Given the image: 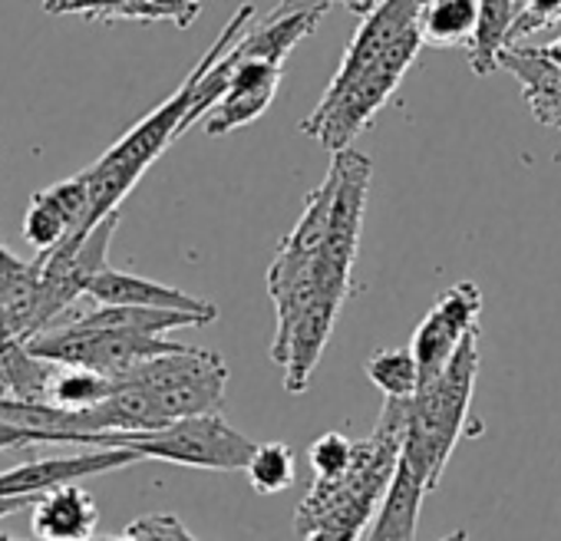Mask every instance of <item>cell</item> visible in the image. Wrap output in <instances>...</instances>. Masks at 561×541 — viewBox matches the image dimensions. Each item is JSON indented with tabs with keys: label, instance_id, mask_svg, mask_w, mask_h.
I'll return each mask as SVG.
<instances>
[{
	"label": "cell",
	"instance_id": "cell-25",
	"mask_svg": "<svg viewBox=\"0 0 561 541\" xmlns=\"http://www.w3.org/2000/svg\"><path fill=\"white\" fill-rule=\"evenodd\" d=\"M354 456V442L344 433H324L308 446V462L318 479H334L347 469Z\"/></svg>",
	"mask_w": 561,
	"mask_h": 541
},
{
	"label": "cell",
	"instance_id": "cell-28",
	"mask_svg": "<svg viewBox=\"0 0 561 541\" xmlns=\"http://www.w3.org/2000/svg\"><path fill=\"white\" fill-rule=\"evenodd\" d=\"M37 495H8V498H0V518H8L14 515L18 508H34Z\"/></svg>",
	"mask_w": 561,
	"mask_h": 541
},
{
	"label": "cell",
	"instance_id": "cell-14",
	"mask_svg": "<svg viewBox=\"0 0 561 541\" xmlns=\"http://www.w3.org/2000/svg\"><path fill=\"white\" fill-rule=\"evenodd\" d=\"M499 70H508L518 80L522 100L541 126L561 129V67L538 47L512 44L499 54Z\"/></svg>",
	"mask_w": 561,
	"mask_h": 541
},
{
	"label": "cell",
	"instance_id": "cell-12",
	"mask_svg": "<svg viewBox=\"0 0 561 541\" xmlns=\"http://www.w3.org/2000/svg\"><path fill=\"white\" fill-rule=\"evenodd\" d=\"M87 301L93 304H139V308H165V311H185L202 318L205 324L218 321V304L205 301V298H192L179 288L129 275V270H116V267H103L96 270V278L87 288Z\"/></svg>",
	"mask_w": 561,
	"mask_h": 541
},
{
	"label": "cell",
	"instance_id": "cell-30",
	"mask_svg": "<svg viewBox=\"0 0 561 541\" xmlns=\"http://www.w3.org/2000/svg\"><path fill=\"white\" fill-rule=\"evenodd\" d=\"M538 50H541L554 67H561V37H558V41H551V44H545V47H538Z\"/></svg>",
	"mask_w": 561,
	"mask_h": 541
},
{
	"label": "cell",
	"instance_id": "cell-4",
	"mask_svg": "<svg viewBox=\"0 0 561 541\" xmlns=\"http://www.w3.org/2000/svg\"><path fill=\"white\" fill-rule=\"evenodd\" d=\"M257 21V8L254 4H241L234 14H231V21L221 27V34H218V41L205 50V57L195 64V70L182 80V87L162 103V106H156L146 119H139L113 149H106L90 169H83L87 172V179H90V218H87V228L93 231L110 211H116L123 202H126V195L136 188V182L146 175V169L179 139V136H185V116H188V110H192V100H195V87H198V77L205 73V67L218 57V54H225L251 24Z\"/></svg>",
	"mask_w": 561,
	"mask_h": 541
},
{
	"label": "cell",
	"instance_id": "cell-24",
	"mask_svg": "<svg viewBox=\"0 0 561 541\" xmlns=\"http://www.w3.org/2000/svg\"><path fill=\"white\" fill-rule=\"evenodd\" d=\"M561 24V0H518V14L508 34V47L512 44H525L528 37L551 31Z\"/></svg>",
	"mask_w": 561,
	"mask_h": 541
},
{
	"label": "cell",
	"instance_id": "cell-13",
	"mask_svg": "<svg viewBox=\"0 0 561 541\" xmlns=\"http://www.w3.org/2000/svg\"><path fill=\"white\" fill-rule=\"evenodd\" d=\"M44 11L54 18L77 14L100 24L133 21V24H175L179 31H188L198 14L202 0H44Z\"/></svg>",
	"mask_w": 561,
	"mask_h": 541
},
{
	"label": "cell",
	"instance_id": "cell-2",
	"mask_svg": "<svg viewBox=\"0 0 561 541\" xmlns=\"http://www.w3.org/2000/svg\"><path fill=\"white\" fill-rule=\"evenodd\" d=\"M420 4L423 0H380L367 18H360L328 93L301 119L308 139L328 152H341L374 123L423 47L416 24Z\"/></svg>",
	"mask_w": 561,
	"mask_h": 541
},
{
	"label": "cell",
	"instance_id": "cell-26",
	"mask_svg": "<svg viewBox=\"0 0 561 541\" xmlns=\"http://www.w3.org/2000/svg\"><path fill=\"white\" fill-rule=\"evenodd\" d=\"M119 538H195V534L175 515L156 511V515H142L136 521H129Z\"/></svg>",
	"mask_w": 561,
	"mask_h": 541
},
{
	"label": "cell",
	"instance_id": "cell-8",
	"mask_svg": "<svg viewBox=\"0 0 561 541\" xmlns=\"http://www.w3.org/2000/svg\"><path fill=\"white\" fill-rule=\"evenodd\" d=\"M479 314H482V291L472 281H459L436 298V304L420 321L410 341L420 364V383L443 373V367L453 360L466 334L479 327Z\"/></svg>",
	"mask_w": 561,
	"mask_h": 541
},
{
	"label": "cell",
	"instance_id": "cell-7",
	"mask_svg": "<svg viewBox=\"0 0 561 541\" xmlns=\"http://www.w3.org/2000/svg\"><path fill=\"white\" fill-rule=\"evenodd\" d=\"M123 377L139 383L169 423L221 410L228 390V364L221 360V354L185 344L136 364Z\"/></svg>",
	"mask_w": 561,
	"mask_h": 541
},
{
	"label": "cell",
	"instance_id": "cell-19",
	"mask_svg": "<svg viewBox=\"0 0 561 541\" xmlns=\"http://www.w3.org/2000/svg\"><path fill=\"white\" fill-rule=\"evenodd\" d=\"M515 14L518 0H479V24L466 47V60L476 77H489L499 70V54L508 47Z\"/></svg>",
	"mask_w": 561,
	"mask_h": 541
},
{
	"label": "cell",
	"instance_id": "cell-27",
	"mask_svg": "<svg viewBox=\"0 0 561 541\" xmlns=\"http://www.w3.org/2000/svg\"><path fill=\"white\" fill-rule=\"evenodd\" d=\"M37 442H47V436H44V433H34V429H24V426H18V423L0 419V452L27 449V446H37Z\"/></svg>",
	"mask_w": 561,
	"mask_h": 541
},
{
	"label": "cell",
	"instance_id": "cell-16",
	"mask_svg": "<svg viewBox=\"0 0 561 541\" xmlns=\"http://www.w3.org/2000/svg\"><path fill=\"white\" fill-rule=\"evenodd\" d=\"M60 364L37 357L24 341L0 344V393L18 400H50V387Z\"/></svg>",
	"mask_w": 561,
	"mask_h": 541
},
{
	"label": "cell",
	"instance_id": "cell-3",
	"mask_svg": "<svg viewBox=\"0 0 561 541\" xmlns=\"http://www.w3.org/2000/svg\"><path fill=\"white\" fill-rule=\"evenodd\" d=\"M407 436V400L387 396L374 433L354 442L347 469L311 482L295 515V538H360L380 511Z\"/></svg>",
	"mask_w": 561,
	"mask_h": 541
},
{
	"label": "cell",
	"instance_id": "cell-11",
	"mask_svg": "<svg viewBox=\"0 0 561 541\" xmlns=\"http://www.w3.org/2000/svg\"><path fill=\"white\" fill-rule=\"evenodd\" d=\"M337 4V0H277L264 21L251 24L234 44L231 54L238 60H271L285 64L288 54L314 34L321 18Z\"/></svg>",
	"mask_w": 561,
	"mask_h": 541
},
{
	"label": "cell",
	"instance_id": "cell-21",
	"mask_svg": "<svg viewBox=\"0 0 561 541\" xmlns=\"http://www.w3.org/2000/svg\"><path fill=\"white\" fill-rule=\"evenodd\" d=\"M244 475H248V482H251V488L257 495L285 492L298 475L295 449L288 442H257L248 465H244Z\"/></svg>",
	"mask_w": 561,
	"mask_h": 541
},
{
	"label": "cell",
	"instance_id": "cell-9",
	"mask_svg": "<svg viewBox=\"0 0 561 541\" xmlns=\"http://www.w3.org/2000/svg\"><path fill=\"white\" fill-rule=\"evenodd\" d=\"M225 60L231 67V77H228L221 100L205 116L208 136H228L241 126H251L274 103V96L280 90V77H285V64L238 60L231 54V47L225 50Z\"/></svg>",
	"mask_w": 561,
	"mask_h": 541
},
{
	"label": "cell",
	"instance_id": "cell-29",
	"mask_svg": "<svg viewBox=\"0 0 561 541\" xmlns=\"http://www.w3.org/2000/svg\"><path fill=\"white\" fill-rule=\"evenodd\" d=\"M341 4H344L351 14H357V18H367V14L380 4V0H341Z\"/></svg>",
	"mask_w": 561,
	"mask_h": 541
},
{
	"label": "cell",
	"instance_id": "cell-5",
	"mask_svg": "<svg viewBox=\"0 0 561 541\" xmlns=\"http://www.w3.org/2000/svg\"><path fill=\"white\" fill-rule=\"evenodd\" d=\"M479 377V327L466 334L453 360L433 380H423L407 400V436L397 469L413 475L426 492H433L446 472V462L469 423V403Z\"/></svg>",
	"mask_w": 561,
	"mask_h": 541
},
{
	"label": "cell",
	"instance_id": "cell-17",
	"mask_svg": "<svg viewBox=\"0 0 561 541\" xmlns=\"http://www.w3.org/2000/svg\"><path fill=\"white\" fill-rule=\"evenodd\" d=\"M416 24L423 47L466 50L479 24V0H423Z\"/></svg>",
	"mask_w": 561,
	"mask_h": 541
},
{
	"label": "cell",
	"instance_id": "cell-23",
	"mask_svg": "<svg viewBox=\"0 0 561 541\" xmlns=\"http://www.w3.org/2000/svg\"><path fill=\"white\" fill-rule=\"evenodd\" d=\"M116 387H119V380L110 373H100L90 367H60L54 377V387H50V403L83 410V406L106 400Z\"/></svg>",
	"mask_w": 561,
	"mask_h": 541
},
{
	"label": "cell",
	"instance_id": "cell-6",
	"mask_svg": "<svg viewBox=\"0 0 561 541\" xmlns=\"http://www.w3.org/2000/svg\"><path fill=\"white\" fill-rule=\"evenodd\" d=\"M93 446H129L142 459L192 465V469H211V472H244L254 439L238 433L225 423V416L215 413H195L182 416L162 429L152 433H93Z\"/></svg>",
	"mask_w": 561,
	"mask_h": 541
},
{
	"label": "cell",
	"instance_id": "cell-20",
	"mask_svg": "<svg viewBox=\"0 0 561 541\" xmlns=\"http://www.w3.org/2000/svg\"><path fill=\"white\" fill-rule=\"evenodd\" d=\"M70 234H77V225L67 215V208L50 195V188L37 192L24 215V241L37 248V254H47Z\"/></svg>",
	"mask_w": 561,
	"mask_h": 541
},
{
	"label": "cell",
	"instance_id": "cell-10",
	"mask_svg": "<svg viewBox=\"0 0 561 541\" xmlns=\"http://www.w3.org/2000/svg\"><path fill=\"white\" fill-rule=\"evenodd\" d=\"M133 462H142V456L129 446H90V452H77V456L34 459V462H24V465L0 472V498L44 495L64 482H83L90 475L126 469Z\"/></svg>",
	"mask_w": 561,
	"mask_h": 541
},
{
	"label": "cell",
	"instance_id": "cell-1",
	"mask_svg": "<svg viewBox=\"0 0 561 541\" xmlns=\"http://www.w3.org/2000/svg\"><path fill=\"white\" fill-rule=\"evenodd\" d=\"M370 182L374 162L364 152L354 146L334 152L324 182L308 195L301 218L267 264L264 285L274 301L267 354L280 367L288 393L311 387L314 367L347 301Z\"/></svg>",
	"mask_w": 561,
	"mask_h": 541
},
{
	"label": "cell",
	"instance_id": "cell-22",
	"mask_svg": "<svg viewBox=\"0 0 561 541\" xmlns=\"http://www.w3.org/2000/svg\"><path fill=\"white\" fill-rule=\"evenodd\" d=\"M367 380L383 393V396H400L410 400L420 387V364L413 347H393V350H377L364 364Z\"/></svg>",
	"mask_w": 561,
	"mask_h": 541
},
{
	"label": "cell",
	"instance_id": "cell-18",
	"mask_svg": "<svg viewBox=\"0 0 561 541\" xmlns=\"http://www.w3.org/2000/svg\"><path fill=\"white\" fill-rule=\"evenodd\" d=\"M423 498H426V488L413 475L397 469L393 482H390V488H387V495L380 502V511L367 528V534L377 538V541H407V538H413L416 525H420Z\"/></svg>",
	"mask_w": 561,
	"mask_h": 541
},
{
	"label": "cell",
	"instance_id": "cell-15",
	"mask_svg": "<svg viewBox=\"0 0 561 541\" xmlns=\"http://www.w3.org/2000/svg\"><path fill=\"white\" fill-rule=\"evenodd\" d=\"M96 525H100V508H96L93 495L77 482H64V485L37 495V502H34L31 531L37 538L83 541L96 531Z\"/></svg>",
	"mask_w": 561,
	"mask_h": 541
}]
</instances>
